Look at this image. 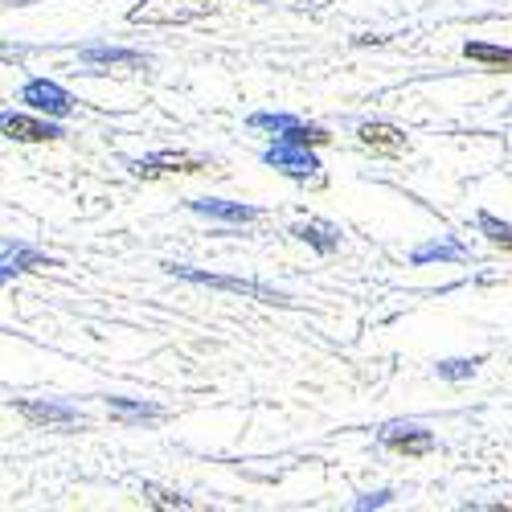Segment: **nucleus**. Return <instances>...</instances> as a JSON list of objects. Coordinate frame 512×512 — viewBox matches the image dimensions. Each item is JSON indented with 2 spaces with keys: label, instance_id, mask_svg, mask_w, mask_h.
Listing matches in <instances>:
<instances>
[{
  "label": "nucleus",
  "instance_id": "1",
  "mask_svg": "<svg viewBox=\"0 0 512 512\" xmlns=\"http://www.w3.org/2000/svg\"><path fill=\"white\" fill-rule=\"evenodd\" d=\"M218 9V0H140V5L127 13L132 25H189L201 21Z\"/></svg>",
  "mask_w": 512,
  "mask_h": 512
},
{
  "label": "nucleus",
  "instance_id": "2",
  "mask_svg": "<svg viewBox=\"0 0 512 512\" xmlns=\"http://www.w3.org/2000/svg\"><path fill=\"white\" fill-rule=\"evenodd\" d=\"M263 160L275 168V173H283L287 181H300V185H324V164L316 160L312 148L304 144H287V140H275Z\"/></svg>",
  "mask_w": 512,
  "mask_h": 512
},
{
  "label": "nucleus",
  "instance_id": "3",
  "mask_svg": "<svg viewBox=\"0 0 512 512\" xmlns=\"http://www.w3.org/2000/svg\"><path fill=\"white\" fill-rule=\"evenodd\" d=\"M168 275H177L185 283H201V287H218V291H234V295H250V300H263V304H291L283 291L275 287H263L254 279H230V275H209V271H197V267H181V263H164Z\"/></svg>",
  "mask_w": 512,
  "mask_h": 512
},
{
  "label": "nucleus",
  "instance_id": "4",
  "mask_svg": "<svg viewBox=\"0 0 512 512\" xmlns=\"http://www.w3.org/2000/svg\"><path fill=\"white\" fill-rule=\"evenodd\" d=\"M21 103L37 115H50V119H66L74 111V99L66 87H58V82L50 78H29L25 87H21Z\"/></svg>",
  "mask_w": 512,
  "mask_h": 512
},
{
  "label": "nucleus",
  "instance_id": "5",
  "mask_svg": "<svg viewBox=\"0 0 512 512\" xmlns=\"http://www.w3.org/2000/svg\"><path fill=\"white\" fill-rule=\"evenodd\" d=\"M0 136H9L17 144H46L58 140L62 127L41 119V115H25V111H0Z\"/></svg>",
  "mask_w": 512,
  "mask_h": 512
},
{
  "label": "nucleus",
  "instance_id": "6",
  "mask_svg": "<svg viewBox=\"0 0 512 512\" xmlns=\"http://www.w3.org/2000/svg\"><path fill=\"white\" fill-rule=\"evenodd\" d=\"M377 439H381V447H390L398 455H431L435 451V435L418 422H386L377 431Z\"/></svg>",
  "mask_w": 512,
  "mask_h": 512
},
{
  "label": "nucleus",
  "instance_id": "7",
  "mask_svg": "<svg viewBox=\"0 0 512 512\" xmlns=\"http://www.w3.org/2000/svg\"><path fill=\"white\" fill-rule=\"evenodd\" d=\"M197 168H201V156H189V152H156V156L132 160V173L144 181L173 177V173H197Z\"/></svg>",
  "mask_w": 512,
  "mask_h": 512
},
{
  "label": "nucleus",
  "instance_id": "8",
  "mask_svg": "<svg viewBox=\"0 0 512 512\" xmlns=\"http://www.w3.org/2000/svg\"><path fill=\"white\" fill-rule=\"evenodd\" d=\"M189 209L197 218H209V222H230V226H246L259 218V209L254 205H242V201H226V197H197L189 201Z\"/></svg>",
  "mask_w": 512,
  "mask_h": 512
},
{
  "label": "nucleus",
  "instance_id": "9",
  "mask_svg": "<svg viewBox=\"0 0 512 512\" xmlns=\"http://www.w3.org/2000/svg\"><path fill=\"white\" fill-rule=\"evenodd\" d=\"M78 58H82V66H87L91 74H107V66H123V70H144V66H148L144 54L119 50V46H87Z\"/></svg>",
  "mask_w": 512,
  "mask_h": 512
},
{
  "label": "nucleus",
  "instance_id": "10",
  "mask_svg": "<svg viewBox=\"0 0 512 512\" xmlns=\"http://www.w3.org/2000/svg\"><path fill=\"white\" fill-rule=\"evenodd\" d=\"M33 267H54V259H46L41 250L25 246V242H9V246H0V283H9Z\"/></svg>",
  "mask_w": 512,
  "mask_h": 512
},
{
  "label": "nucleus",
  "instance_id": "11",
  "mask_svg": "<svg viewBox=\"0 0 512 512\" xmlns=\"http://www.w3.org/2000/svg\"><path fill=\"white\" fill-rule=\"evenodd\" d=\"M17 410L29 422H37V426H74V422H82L78 406H70V402H33V398H21Z\"/></svg>",
  "mask_w": 512,
  "mask_h": 512
},
{
  "label": "nucleus",
  "instance_id": "12",
  "mask_svg": "<svg viewBox=\"0 0 512 512\" xmlns=\"http://www.w3.org/2000/svg\"><path fill=\"white\" fill-rule=\"evenodd\" d=\"M357 136H361L365 148L386 152V156H398V152L410 148V140H406L402 127H394V123H377V119H373V123H361V127H357Z\"/></svg>",
  "mask_w": 512,
  "mask_h": 512
},
{
  "label": "nucleus",
  "instance_id": "13",
  "mask_svg": "<svg viewBox=\"0 0 512 512\" xmlns=\"http://www.w3.org/2000/svg\"><path fill=\"white\" fill-rule=\"evenodd\" d=\"M291 238L308 242L316 254H332V250H340V230H336L332 222H316V218L295 222V226H291Z\"/></svg>",
  "mask_w": 512,
  "mask_h": 512
},
{
  "label": "nucleus",
  "instance_id": "14",
  "mask_svg": "<svg viewBox=\"0 0 512 512\" xmlns=\"http://www.w3.org/2000/svg\"><path fill=\"white\" fill-rule=\"evenodd\" d=\"M459 259H467V250H463L455 238L414 246V254H410V263H414V267H426V263H459Z\"/></svg>",
  "mask_w": 512,
  "mask_h": 512
},
{
  "label": "nucleus",
  "instance_id": "15",
  "mask_svg": "<svg viewBox=\"0 0 512 512\" xmlns=\"http://www.w3.org/2000/svg\"><path fill=\"white\" fill-rule=\"evenodd\" d=\"M103 402H107V410H111L115 418H123V422H160V418H164V410L152 406V402H132V398H103Z\"/></svg>",
  "mask_w": 512,
  "mask_h": 512
},
{
  "label": "nucleus",
  "instance_id": "16",
  "mask_svg": "<svg viewBox=\"0 0 512 512\" xmlns=\"http://www.w3.org/2000/svg\"><path fill=\"white\" fill-rule=\"evenodd\" d=\"M463 58L467 62H484V66H512L508 46H492V41H463Z\"/></svg>",
  "mask_w": 512,
  "mask_h": 512
},
{
  "label": "nucleus",
  "instance_id": "17",
  "mask_svg": "<svg viewBox=\"0 0 512 512\" xmlns=\"http://www.w3.org/2000/svg\"><path fill=\"white\" fill-rule=\"evenodd\" d=\"M476 230H480V234H484L492 246H500V250H512V226H508V222H500L496 213H488V209H484L480 218H476Z\"/></svg>",
  "mask_w": 512,
  "mask_h": 512
},
{
  "label": "nucleus",
  "instance_id": "18",
  "mask_svg": "<svg viewBox=\"0 0 512 512\" xmlns=\"http://www.w3.org/2000/svg\"><path fill=\"white\" fill-rule=\"evenodd\" d=\"M484 365V357H447L435 365V373L443 381H467V377H476V369Z\"/></svg>",
  "mask_w": 512,
  "mask_h": 512
},
{
  "label": "nucleus",
  "instance_id": "19",
  "mask_svg": "<svg viewBox=\"0 0 512 512\" xmlns=\"http://www.w3.org/2000/svg\"><path fill=\"white\" fill-rule=\"evenodd\" d=\"M144 500H148L152 508H193V500H189V496L168 492V488H156V484H144Z\"/></svg>",
  "mask_w": 512,
  "mask_h": 512
},
{
  "label": "nucleus",
  "instance_id": "20",
  "mask_svg": "<svg viewBox=\"0 0 512 512\" xmlns=\"http://www.w3.org/2000/svg\"><path fill=\"white\" fill-rule=\"evenodd\" d=\"M390 496H394V492H369V496H361L353 508H381V504H390Z\"/></svg>",
  "mask_w": 512,
  "mask_h": 512
},
{
  "label": "nucleus",
  "instance_id": "21",
  "mask_svg": "<svg viewBox=\"0 0 512 512\" xmlns=\"http://www.w3.org/2000/svg\"><path fill=\"white\" fill-rule=\"evenodd\" d=\"M332 5V0H295V9H300V13H324Z\"/></svg>",
  "mask_w": 512,
  "mask_h": 512
}]
</instances>
